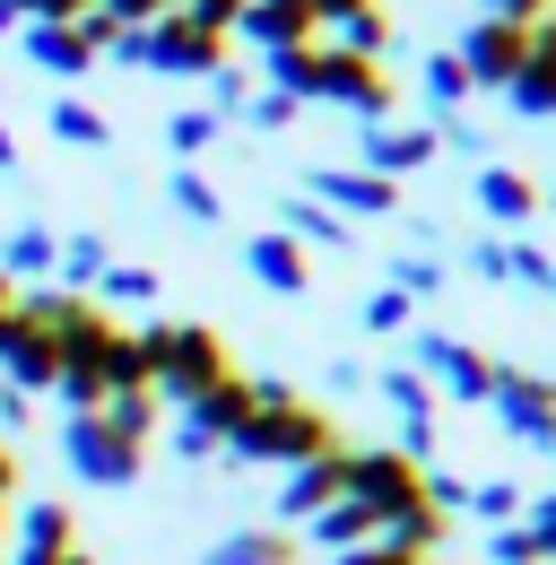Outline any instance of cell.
Listing matches in <instances>:
<instances>
[{"mask_svg": "<svg viewBox=\"0 0 556 565\" xmlns=\"http://www.w3.org/2000/svg\"><path fill=\"white\" fill-rule=\"evenodd\" d=\"M174 9H183V0H174Z\"/></svg>", "mask_w": 556, "mask_h": 565, "instance_id": "cell-56", "label": "cell"}, {"mask_svg": "<svg viewBox=\"0 0 556 565\" xmlns=\"http://www.w3.org/2000/svg\"><path fill=\"white\" fill-rule=\"evenodd\" d=\"M183 18H192V26H209V35H235L244 0H183Z\"/></svg>", "mask_w": 556, "mask_h": 565, "instance_id": "cell-41", "label": "cell"}, {"mask_svg": "<svg viewBox=\"0 0 556 565\" xmlns=\"http://www.w3.org/2000/svg\"><path fill=\"white\" fill-rule=\"evenodd\" d=\"M53 374H62V349H53V331L18 305L9 322H0V383L9 392H26V401H44L53 392Z\"/></svg>", "mask_w": 556, "mask_h": 565, "instance_id": "cell-12", "label": "cell"}, {"mask_svg": "<svg viewBox=\"0 0 556 565\" xmlns=\"http://www.w3.org/2000/svg\"><path fill=\"white\" fill-rule=\"evenodd\" d=\"M70 557H78V513H70L62 495H35V504L9 513L0 565H70Z\"/></svg>", "mask_w": 556, "mask_h": 565, "instance_id": "cell-10", "label": "cell"}, {"mask_svg": "<svg viewBox=\"0 0 556 565\" xmlns=\"http://www.w3.org/2000/svg\"><path fill=\"white\" fill-rule=\"evenodd\" d=\"M522 504H531V488H522V479H479L461 513H479L487 531H504V522H522Z\"/></svg>", "mask_w": 556, "mask_h": 565, "instance_id": "cell-31", "label": "cell"}, {"mask_svg": "<svg viewBox=\"0 0 556 565\" xmlns=\"http://www.w3.org/2000/svg\"><path fill=\"white\" fill-rule=\"evenodd\" d=\"M226 452L253 461V470H296V461H313V452H340V418H331L322 401H304V392H287V383L261 374V409L235 426Z\"/></svg>", "mask_w": 556, "mask_h": 565, "instance_id": "cell-1", "label": "cell"}, {"mask_svg": "<svg viewBox=\"0 0 556 565\" xmlns=\"http://www.w3.org/2000/svg\"><path fill=\"white\" fill-rule=\"evenodd\" d=\"M548 296H556V279H548Z\"/></svg>", "mask_w": 556, "mask_h": 565, "instance_id": "cell-55", "label": "cell"}, {"mask_svg": "<svg viewBox=\"0 0 556 565\" xmlns=\"http://www.w3.org/2000/svg\"><path fill=\"white\" fill-rule=\"evenodd\" d=\"M556 0H479V18H513V26H539Z\"/></svg>", "mask_w": 556, "mask_h": 565, "instance_id": "cell-42", "label": "cell"}, {"mask_svg": "<svg viewBox=\"0 0 556 565\" xmlns=\"http://www.w3.org/2000/svg\"><path fill=\"white\" fill-rule=\"evenodd\" d=\"M9 313H18V279H0V322H9Z\"/></svg>", "mask_w": 556, "mask_h": 565, "instance_id": "cell-49", "label": "cell"}, {"mask_svg": "<svg viewBox=\"0 0 556 565\" xmlns=\"http://www.w3.org/2000/svg\"><path fill=\"white\" fill-rule=\"evenodd\" d=\"M70 565H96V557H87V548H78V557H70Z\"/></svg>", "mask_w": 556, "mask_h": 565, "instance_id": "cell-54", "label": "cell"}, {"mask_svg": "<svg viewBox=\"0 0 556 565\" xmlns=\"http://www.w3.org/2000/svg\"><path fill=\"white\" fill-rule=\"evenodd\" d=\"M417 96H426V122H452V114H461V105L479 96V87H470V71L452 62V44L417 62Z\"/></svg>", "mask_w": 556, "mask_h": 565, "instance_id": "cell-23", "label": "cell"}, {"mask_svg": "<svg viewBox=\"0 0 556 565\" xmlns=\"http://www.w3.org/2000/svg\"><path fill=\"white\" fill-rule=\"evenodd\" d=\"M504 279H522V287H539V296H548V279H556V253H539L531 235H513V244H504Z\"/></svg>", "mask_w": 556, "mask_h": 565, "instance_id": "cell-35", "label": "cell"}, {"mask_svg": "<svg viewBox=\"0 0 556 565\" xmlns=\"http://www.w3.org/2000/svg\"><path fill=\"white\" fill-rule=\"evenodd\" d=\"M539 210H556V192H539Z\"/></svg>", "mask_w": 556, "mask_h": 565, "instance_id": "cell-53", "label": "cell"}, {"mask_svg": "<svg viewBox=\"0 0 556 565\" xmlns=\"http://www.w3.org/2000/svg\"><path fill=\"white\" fill-rule=\"evenodd\" d=\"M18 26H26V18H18V9H9V0H0V35H18Z\"/></svg>", "mask_w": 556, "mask_h": 565, "instance_id": "cell-50", "label": "cell"}, {"mask_svg": "<svg viewBox=\"0 0 556 565\" xmlns=\"http://www.w3.org/2000/svg\"><path fill=\"white\" fill-rule=\"evenodd\" d=\"M201 565H304V540H296V531H278V522H253V531L209 540Z\"/></svg>", "mask_w": 556, "mask_h": 565, "instance_id": "cell-20", "label": "cell"}, {"mask_svg": "<svg viewBox=\"0 0 556 565\" xmlns=\"http://www.w3.org/2000/svg\"><path fill=\"white\" fill-rule=\"evenodd\" d=\"M114 62L157 71V78H217L226 71V35H209L183 9H165V18H148V26H131V35L114 44Z\"/></svg>", "mask_w": 556, "mask_h": 565, "instance_id": "cell-3", "label": "cell"}, {"mask_svg": "<svg viewBox=\"0 0 556 565\" xmlns=\"http://www.w3.org/2000/svg\"><path fill=\"white\" fill-rule=\"evenodd\" d=\"M348 495L392 531L400 513H417L426 504V470H417L400 444H348Z\"/></svg>", "mask_w": 556, "mask_h": 565, "instance_id": "cell-5", "label": "cell"}, {"mask_svg": "<svg viewBox=\"0 0 556 565\" xmlns=\"http://www.w3.org/2000/svg\"><path fill=\"white\" fill-rule=\"evenodd\" d=\"M0 548H9V495H0Z\"/></svg>", "mask_w": 556, "mask_h": 565, "instance_id": "cell-52", "label": "cell"}, {"mask_svg": "<svg viewBox=\"0 0 556 565\" xmlns=\"http://www.w3.org/2000/svg\"><path fill=\"white\" fill-rule=\"evenodd\" d=\"M105 426L131 435L139 452H148V444H157V392H114V401H105Z\"/></svg>", "mask_w": 556, "mask_h": 565, "instance_id": "cell-33", "label": "cell"}, {"mask_svg": "<svg viewBox=\"0 0 556 565\" xmlns=\"http://www.w3.org/2000/svg\"><path fill=\"white\" fill-rule=\"evenodd\" d=\"M383 401L400 409V426H435V383H426L417 365H392V374H383Z\"/></svg>", "mask_w": 556, "mask_h": 565, "instance_id": "cell-28", "label": "cell"}, {"mask_svg": "<svg viewBox=\"0 0 556 565\" xmlns=\"http://www.w3.org/2000/svg\"><path fill=\"white\" fill-rule=\"evenodd\" d=\"M9 166H18V131L0 122V174H9Z\"/></svg>", "mask_w": 556, "mask_h": 565, "instance_id": "cell-48", "label": "cell"}, {"mask_svg": "<svg viewBox=\"0 0 556 565\" xmlns=\"http://www.w3.org/2000/svg\"><path fill=\"white\" fill-rule=\"evenodd\" d=\"M44 122H53V140H62V148H114V122H105L87 96H53Z\"/></svg>", "mask_w": 556, "mask_h": 565, "instance_id": "cell-26", "label": "cell"}, {"mask_svg": "<svg viewBox=\"0 0 556 565\" xmlns=\"http://www.w3.org/2000/svg\"><path fill=\"white\" fill-rule=\"evenodd\" d=\"M304 540H313L322 557H340V548H365V540H383V522H374L356 495H340V504H322V513L304 522Z\"/></svg>", "mask_w": 556, "mask_h": 565, "instance_id": "cell-24", "label": "cell"}, {"mask_svg": "<svg viewBox=\"0 0 556 565\" xmlns=\"http://www.w3.org/2000/svg\"><path fill=\"white\" fill-rule=\"evenodd\" d=\"M304 192H313L322 210H340V217H400V183H383V174H365V166H313Z\"/></svg>", "mask_w": 556, "mask_h": 565, "instance_id": "cell-14", "label": "cell"}, {"mask_svg": "<svg viewBox=\"0 0 556 565\" xmlns=\"http://www.w3.org/2000/svg\"><path fill=\"white\" fill-rule=\"evenodd\" d=\"M62 461H70V479H78V488H105V495L139 488V470H148V452H139L131 435H114V426H105V409L62 418Z\"/></svg>", "mask_w": 556, "mask_h": 565, "instance_id": "cell-4", "label": "cell"}, {"mask_svg": "<svg viewBox=\"0 0 556 565\" xmlns=\"http://www.w3.org/2000/svg\"><path fill=\"white\" fill-rule=\"evenodd\" d=\"M522 531L539 540V565H556V488H548V495H531V504H522Z\"/></svg>", "mask_w": 556, "mask_h": 565, "instance_id": "cell-39", "label": "cell"}, {"mask_svg": "<svg viewBox=\"0 0 556 565\" xmlns=\"http://www.w3.org/2000/svg\"><path fill=\"white\" fill-rule=\"evenodd\" d=\"M148 356H157V401H201L209 383H226L235 374V349H226V331H209V322H148L139 331Z\"/></svg>", "mask_w": 556, "mask_h": 565, "instance_id": "cell-2", "label": "cell"}, {"mask_svg": "<svg viewBox=\"0 0 556 565\" xmlns=\"http://www.w3.org/2000/svg\"><path fill=\"white\" fill-rule=\"evenodd\" d=\"M0 495H18V452L0 444Z\"/></svg>", "mask_w": 556, "mask_h": 565, "instance_id": "cell-47", "label": "cell"}, {"mask_svg": "<svg viewBox=\"0 0 556 565\" xmlns=\"http://www.w3.org/2000/svg\"><path fill=\"white\" fill-rule=\"evenodd\" d=\"M261 409V374H226V383H209L201 401H183V426H174V452L183 461H209V452H226L235 444V426Z\"/></svg>", "mask_w": 556, "mask_h": 565, "instance_id": "cell-6", "label": "cell"}, {"mask_svg": "<svg viewBox=\"0 0 556 565\" xmlns=\"http://www.w3.org/2000/svg\"><path fill=\"white\" fill-rule=\"evenodd\" d=\"M356 9H374V0H313V18H322V26H340V18H356Z\"/></svg>", "mask_w": 556, "mask_h": 565, "instance_id": "cell-46", "label": "cell"}, {"mask_svg": "<svg viewBox=\"0 0 556 565\" xmlns=\"http://www.w3.org/2000/svg\"><path fill=\"white\" fill-rule=\"evenodd\" d=\"M235 35H244V44H261V53H287V44H313V35H322V18H313V0H244Z\"/></svg>", "mask_w": 556, "mask_h": 565, "instance_id": "cell-18", "label": "cell"}, {"mask_svg": "<svg viewBox=\"0 0 556 565\" xmlns=\"http://www.w3.org/2000/svg\"><path fill=\"white\" fill-rule=\"evenodd\" d=\"M470 270H479L487 287L504 279V235H479V244H470Z\"/></svg>", "mask_w": 556, "mask_h": 565, "instance_id": "cell-43", "label": "cell"}, {"mask_svg": "<svg viewBox=\"0 0 556 565\" xmlns=\"http://www.w3.org/2000/svg\"><path fill=\"white\" fill-rule=\"evenodd\" d=\"M165 201L192 217V226H217V217H226V192L209 183L201 166H174V174H165Z\"/></svg>", "mask_w": 556, "mask_h": 565, "instance_id": "cell-27", "label": "cell"}, {"mask_svg": "<svg viewBox=\"0 0 556 565\" xmlns=\"http://www.w3.org/2000/svg\"><path fill=\"white\" fill-rule=\"evenodd\" d=\"M340 495H348V444L296 461V470H278V531H304V522H313L322 504H340Z\"/></svg>", "mask_w": 556, "mask_h": 565, "instance_id": "cell-13", "label": "cell"}, {"mask_svg": "<svg viewBox=\"0 0 556 565\" xmlns=\"http://www.w3.org/2000/svg\"><path fill=\"white\" fill-rule=\"evenodd\" d=\"M495 426L522 444V452H556V374H531V365H504L495 392H487Z\"/></svg>", "mask_w": 556, "mask_h": 565, "instance_id": "cell-7", "label": "cell"}, {"mask_svg": "<svg viewBox=\"0 0 556 565\" xmlns=\"http://www.w3.org/2000/svg\"><path fill=\"white\" fill-rule=\"evenodd\" d=\"M157 270H148V262H114V270H105V279H96V305H105V313H114V305H157Z\"/></svg>", "mask_w": 556, "mask_h": 565, "instance_id": "cell-32", "label": "cell"}, {"mask_svg": "<svg viewBox=\"0 0 556 565\" xmlns=\"http://www.w3.org/2000/svg\"><path fill=\"white\" fill-rule=\"evenodd\" d=\"M435 157H443V140H435V122L417 114V122H365V140H356L348 166H365V174H383V183H409Z\"/></svg>", "mask_w": 556, "mask_h": 565, "instance_id": "cell-11", "label": "cell"}, {"mask_svg": "<svg viewBox=\"0 0 556 565\" xmlns=\"http://www.w3.org/2000/svg\"><path fill=\"white\" fill-rule=\"evenodd\" d=\"M105 9H114V18H122V26H148V18H165V9H174V0H105Z\"/></svg>", "mask_w": 556, "mask_h": 565, "instance_id": "cell-45", "label": "cell"}, {"mask_svg": "<svg viewBox=\"0 0 556 565\" xmlns=\"http://www.w3.org/2000/svg\"><path fill=\"white\" fill-rule=\"evenodd\" d=\"M452 62L470 71L479 96H504V87L522 78V62H531V26H513V18H470L461 44H452Z\"/></svg>", "mask_w": 556, "mask_h": 565, "instance_id": "cell-9", "label": "cell"}, {"mask_svg": "<svg viewBox=\"0 0 556 565\" xmlns=\"http://www.w3.org/2000/svg\"><path fill=\"white\" fill-rule=\"evenodd\" d=\"M244 105H253V78L235 71V62H226V71L209 78V114H217V122H226V114H244Z\"/></svg>", "mask_w": 556, "mask_h": 565, "instance_id": "cell-38", "label": "cell"}, {"mask_svg": "<svg viewBox=\"0 0 556 565\" xmlns=\"http://www.w3.org/2000/svg\"><path fill=\"white\" fill-rule=\"evenodd\" d=\"M62 9H70V18H87V9H105V0H62Z\"/></svg>", "mask_w": 556, "mask_h": 565, "instance_id": "cell-51", "label": "cell"}, {"mask_svg": "<svg viewBox=\"0 0 556 565\" xmlns=\"http://www.w3.org/2000/svg\"><path fill=\"white\" fill-rule=\"evenodd\" d=\"M487 557L495 565H539V540H531L522 522H504V531H487Z\"/></svg>", "mask_w": 556, "mask_h": 565, "instance_id": "cell-40", "label": "cell"}, {"mask_svg": "<svg viewBox=\"0 0 556 565\" xmlns=\"http://www.w3.org/2000/svg\"><path fill=\"white\" fill-rule=\"evenodd\" d=\"M409 365L443 392V401H461V409H487V392H495V356L487 349H470V340H452V331H417V349H409Z\"/></svg>", "mask_w": 556, "mask_h": 565, "instance_id": "cell-8", "label": "cell"}, {"mask_svg": "<svg viewBox=\"0 0 556 565\" xmlns=\"http://www.w3.org/2000/svg\"><path fill=\"white\" fill-rule=\"evenodd\" d=\"M296 114H304V105H296V96H278V87H253V105H244V122H253V131H296Z\"/></svg>", "mask_w": 556, "mask_h": 565, "instance_id": "cell-37", "label": "cell"}, {"mask_svg": "<svg viewBox=\"0 0 556 565\" xmlns=\"http://www.w3.org/2000/svg\"><path fill=\"white\" fill-rule=\"evenodd\" d=\"M18 44H26V62H35L44 78H87V71H96V44H87L70 18H26Z\"/></svg>", "mask_w": 556, "mask_h": 565, "instance_id": "cell-17", "label": "cell"}, {"mask_svg": "<svg viewBox=\"0 0 556 565\" xmlns=\"http://www.w3.org/2000/svg\"><path fill=\"white\" fill-rule=\"evenodd\" d=\"M217 131H226V122H217V114H209V105H183V114H174V122H165V148H174V157H183V166H201L209 148H217Z\"/></svg>", "mask_w": 556, "mask_h": 565, "instance_id": "cell-30", "label": "cell"}, {"mask_svg": "<svg viewBox=\"0 0 556 565\" xmlns=\"http://www.w3.org/2000/svg\"><path fill=\"white\" fill-rule=\"evenodd\" d=\"M244 270L270 287V296H304V287H313V262H304V244H296V235H278V226H261V235L244 244Z\"/></svg>", "mask_w": 556, "mask_h": 565, "instance_id": "cell-19", "label": "cell"}, {"mask_svg": "<svg viewBox=\"0 0 556 565\" xmlns=\"http://www.w3.org/2000/svg\"><path fill=\"white\" fill-rule=\"evenodd\" d=\"M331 44H348V53H365V62H383V53H392V9L374 0V9H356V18H340V26H331Z\"/></svg>", "mask_w": 556, "mask_h": 565, "instance_id": "cell-29", "label": "cell"}, {"mask_svg": "<svg viewBox=\"0 0 556 565\" xmlns=\"http://www.w3.org/2000/svg\"><path fill=\"white\" fill-rule=\"evenodd\" d=\"M53 253H62V235H53L44 217H18V226L0 235V279H18V287H53Z\"/></svg>", "mask_w": 556, "mask_h": 565, "instance_id": "cell-21", "label": "cell"}, {"mask_svg": "<svg viewBox=\"0 0 556 565\" xmlns=\"http://www.w3.org/2000/svg\"><path fill=\"white\" fill-rule=\"evenodd\" d=\"M331 565H409V557H400L392 540H365V548H340V557H331Z\"/></svg>", "mask_w": 556, "mask_h": 565, "instance_id": "cell-44", "label": "cell"}, {"mask_svg": "<svg viewBox=\"0 0 556 565\" xmlns=\"http://www.w3.org/2000/svg\"><path fill=\"white\" fill-rule=\"evenodd\" d=\"M114 270V244L96 235V226H78V235H62V253H53V287H70V296H96V279Z\"/></svg>", "mask_w": 556, "mask_h": 565, "instance_id": "cell-22", "label": "cell"}, {"mask_svg": "<svg viewBox=\"0 0 556 565\" xmlns=\"http://www.w3.org/2000/svg\"><path fill=\"white\" fill-rule=\"evenodd\" d=\"M278 235H296V244H331V253H348V244H356V235H348V217L322 210L313 192H287V201H278Z\"/></svg>", "mask_w": 556, "mask_h": 565, "instance_id": "cell-25", "label": "cell"}, {"mask_svg": "<svg viewBox=\"0 0 556 565\" xmlns=\"http://www.w3.org/2000/svg\"><path fill=\"white\" fill-rule=\"evenodd\" d=\"M504 105H513L522 122H556V9L531 26V62H522V78L504 87Z\"/></svg>", "mask_w": 556, "mask_h": 565, "instance_id": "cell-16", "label": "cell"}, {"mask_svg": "<svg viewBox=\"0 0 556 565\" xmlns=\"http://www.w3.org/2000/svg\"><path fill=\"white\" fill-rule=\"evenodd\" d=\"M409 296H400V287H374V296H365V305H356V322H365V331H374V340H392V331H409Z\"/></svg>", "mask_w": 556, "mask_h": 565, "instance_id": "cell-34", "label": "cell"}, {"mask_svg": "<svg viewBox=\"0 0 556 565\" xmlns=\"http://www.w3.org/2000/svg\"><path fill=\"white\" fill-rule=\"evenodd\" d=\"M392 287H400V296H435V287H443V262H435V253H400V262H392Z\"/></svg>", "mask_w": 556, "mask_h": 565, "instance_id": "cell-36", "label": "cell"}, {"mask_svg": "<svg viewBox=\"0 0 556 565\" xmlns=\"http://www.w3.org/2000/svg\"><path fill=\"white\" fill-rule=\"evenodd\" d=\"M470 201H479L487 226H513V235H522V226L539 217V183H531L522 166H495V157H487L479 174H470Z\"/></svg>", "mask_w": 556, "mask_h": 565, "instance_id": "cell-15", "label": "cell"}]
</instances>
